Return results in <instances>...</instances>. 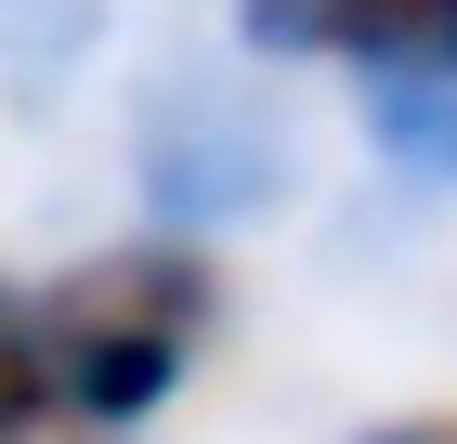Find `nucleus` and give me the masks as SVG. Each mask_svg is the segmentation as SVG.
<instances>
[{
	"label": "nucleus",
	"instance_id": "nucleus-3",
	"mask_svg": "<svg viewBox=\"0 0 457 444\" xmlns=\"http://www.w3.org/2000/svg\"><path fill=\"white\" fill-rule=\"evenodd\" d=\"M236 39L262 66L431 79V66H457V0H236Z\"/></svg>",
	"mask_w": 457,
	"mask_h": 444
},
{
	"label": "nucleus",
	"instance_id": "nucleus-6",
	"mask_svg": "<svg viewBox=\"0 0 457 444\" xmlns=\"http://www.w3.org/2000/svg\"><path fill=\"white\" fill-rule=\"evenodd\" d=\"M366 444H457V418H405V431H366Z\"/></svg>",
	"mask_w": 457,
	"mask_h": 444
},
{
	"label": "nucleus",
	"instance_id": "nucleus-2",
	"mask_svg": "<svg viewBox=\"0 0 457 444\" xmlns=\"http://www.w3.org/2000/svg\"><path fill=\"white\" fill-rule=\"evenodd\" d=\"M144 209H157V236H196L210 248L222 222L248 209H275L287 157H275V118L236 92V79H157L144 92Z\"/></svg>",
	"mask_w": 457,
	"mask_h": 444
},
{
	"label": "nucleus",
	"instance_id": "nucleus-5",
	"mask_svg": "<svg viewBox=\"0 0 457 444\" xmlns=\"http://www.w3.org/2000/svg\"><path fill=\"white\" fill-rule=\"evenodd\" d=\"M53 431V379H39V301L0 274V444Z\"/></svg>",
	"mask_w": 457,
	"mask_h": 444
},
{
	"label": "nucleus",
	"instance_id": "nucleus-1",
	"mask_svg": "<svg viewBox=\"0 0 457 444\" xmlns=\"http://www.w3.org/2000/svg\"><path fill=\"white\" fill-rule=\"evenodd\" d=\"M210 248L196 236H144V248H105L92 274L39 288V379H53V431L79 444H131L170 418V392L196 379L210 353Z\"/></svg>",
	"mask_w": 457,
	"mask_h": 444
},
{
	"label": "nucleus",
	"instance_id": "nucleus-4",
	"mask_svg": "<svg viewBox=\"0 0 457 444\" xmlns=\"http://www.w3.org/2000/svg\"><path fill=\"white\" fill-rule=\"evenodd\" d=\"M366 131H379V157L457 183V66H431V79H366Z\"/></svg>",
	"mask_w": 457,
	"mask_h": 444
}]
</instances>
